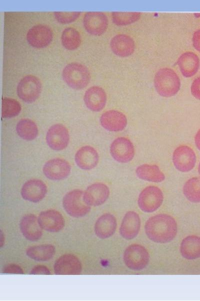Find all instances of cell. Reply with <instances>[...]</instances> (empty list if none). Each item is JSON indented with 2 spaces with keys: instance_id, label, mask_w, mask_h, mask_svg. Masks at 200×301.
Returning <instances> with one entry per match:
<instances>
[{
  "instance_id": "1",
  "label": "cell",
  "mask_w": 200,
  "mask_h": 301,
  "mask_svg": "<svg viewBox=\"0 0 200 301\" xmlns=\"http://www.w3.org/2000/svg\"><path fill=\"white\" fill-rule=\"evenodd\" d=\"M145 233L152 241L166 243L176 236L178 225L175 219L166 214H158L149 218L144 226Z\"/></svg>"
},
{
  "instance_id": "2",
  "label": "cell",
  "mask_w": 200,
  "mask_h": 301,
  "mask_svg": "<svg viewBox=\"0 0 200 301\" xmlns=\"http://www.w3.org/2000/svg\"><path fill=\"white\" fill-rule=\"evenodd\" d=\"M154 85L158 94L164 97L175 95L179 91L180 81L172 69L162 68L158 70L154 77Z\"/></svg>"
},
{
  "instance_id": "3",
  "label": "cell",
  "mask_w": 200,
  "mask_h": 301,
  "mask_svg": "<svg viewBox=\"0 0 200 301\" xmlns=\"http://www.w3.org/2000/svg\"><path fill=\"white\" fill-rule=\"evenodd\" d=\"M62 77L70 87L76 90H80L89 84L90 75L86 66L78 62H72L66 65L64 68Z\"/></svg>"
},
{
  "instance_id": "4",
  "label": "cell",
  "mask_w": 200,
  "mask_h": 301,
  "mask_svg": "<svg viewBox=\"0 0 200 301\" xmlns=\"http://www.w3.org/2000/svg\"><path fill=\"white\" fill-rule=\"evenodd\" d=\"M62 205L66 212L70 216L82 217L90 210V205L86 201L84 192L74 189L68 192L62 199Z\"/></svg>"
},
{
  "instance_id": "5",
  "label": "cell",
  "mask_w": 200,
  "mask_h": 301,
  "mask_svg": "<svg viewBox=\"0 0 200 301\" xmlns=\"http://www.w3.org/2000/svg\"><path fill=\"white\" fill-rule=\"evenodd\" d=\"M126 265L133 270H140L146 267L150 261L147 249L139 244H132L125 249L123 255Z\"/></svg>"
},
{
  "instance_id": "6",
  "label": "cell",
  "mask_w": 200,
  "mask_h": 301,
  "mask_svg": "<svg viewBox=\"0 0 200 301\" xmlns=\"http://www.w3.org/2000/svg\"><path fill=\"white\" fill-rule=\"evenodd\" d=\"M42 90V85L37 77L28 75L23 77L18 83L16 92L23 101L31 103L39 97Z\"/></svg>"
},
{
  "instance_id": "7",
  "label": "cell",
  "mask_w": 200,
  "mask_h": 301,
  "mask_svg": "<svg viewBox=\"0 0 200 301\" xmlns=\"http://www.w3.org/2000/svg\"><path fill=\"white\" fill-rule=\"evenodd\" d=\"M164 201L162 191L157 186H149L140 193L138 204L140 209L144 212L152 213L158 210Z\"/></svg>"
},
{
  "instance_id": "8",
  "label": "cell",
  "mask_w": 200,
  "mask_h": 301,
  "mask_svg": "<svg viewBox=\"0 0 200 301\" xmlns=\"http://www.w3.org/2000/svg\"><path fill=\"white\" fill-rule=\"evenodd\" d=\"M110 152L112 158L120 163H127L134 158L135 150L132 142L126 137H118L112 142Z\"/></svg>"
},
{
  "instance_id": "9",
  "label": "cell",
  "mask_w": 200,
  "mask_h": 301,
  "mask_svg": "<svg viewBox=\"0 0 200 301\" xmlns=\"http://www.w3.org/2000/svg\"><path fill=\"white\" fill-rule=\"evenodd\" d=\"M48 145L52 150L60 151L65 149L70 141L67 128L62 124L56 123L48 129L46 137Z\"/></svg>"
},
{
  "instance_id": "10",
  "label": "cell",
  "mask_w": 200,
  "mask_h": 301,
  "mask_svg": "<svg viewBox=\"0 0 200 301\" xmlns=\"http://www.w3.org/2000/svg\"><path fill=\"white\" fill-rule=\"evenodd\" d=\"M172 162L176 169L181 172H188L194 167L196 156L190 146L181 145L178 146L172 154Z\"/></svg>"
},
{
  "instance_id": "11",
  "label": "cell",
  "mask_w": 200,
  "mask_h": 301,
  "mask_svg": "<svg viewBox=\"0 0 200 301\" xmlns=\"http://www.w3.org/2000/svg\"><path fill=\"white\" fill-rule=\"evenodd\" d=\"M42 172L44 175L50 180H62L66 178L70 174L71 166L64 159L54 158L44 164Z\"/></svg>"
},
{
  "instance_id": "12",
  "label": "cell",
  "mask_w": 200,
  "mask_h": 301,
  "mask_svg": "<svg viewBox=\"0 0 200 301\" xmlns=\"http://www.w3.org/2000/svg\"><path fill=\"white\" fill-rule=\"evenodd\" d=\"M108 24L106 16L100 12H86L83 18V25L90 34L100 36L105 33Z\"/></svg>"
},
{
  "instance_id": "13",
  "label": "cell",
  "mask_w": 200,
  "mask_h": 301,
  "mask_svg": "<svg viewBox=\"0 0 200 301\" xmlns=\"http://www.w3.org/2000/svg\"><path fill=\"white\" fill-rule=\"evenodd\" d=\"M53 33L48 26L38 25L30 29L26 34L28 43L32 47L42 48L48 46L52 41Z\"/></svg>"
},
{
  "instance_id": "14",
  "label": "cell",
  "mask_w": 200,
  "mask_h": 301,
  "mask_svg": "<svg viewBox=\"0 0 200 301\" xmlns=\"http://www.w3.org/2000/svg\"><path fill=\"white\" fill-rule=\"evenodd\" d=\"M47 191V186L42 181L32 179L24 184L20 193L24 199L31 202L37 203L45 197Z\"/></svg>"
},
{
  "instance_id": "15",
  "label": "cell",
  "mask_w": 200,
  "mask_h": 301,
  "mask_svg": "<svg viewBox=\"0 0 200 301\" xmlns=\"http://www.w3.org/2000/svg\"><path fill=\"white\" fill-rule=\"evenodd\" d=\"M54 268L55 274L58 275H78L82 272V265L75 255L66 254L56 261Z\"/></svg>"
},
{
  "instance_id": "16",
  "label": "cell",
  "mask_w": 200,
  "mask_h": 301,
  "mask_svg": "<svg viewBox=\"0 0 200 301\" xmlns=\"http://www.w3.org/2000/svg\"><path fill=\"white\" fill-rule=\"evenodd\" d=\"M100 121L103 128L112 132L123 130L128 124L126 115L116 110H110L104 112L100 116Z\"/></svg>"
},
{
  "instance_id": "17",
  "label": "cell",
  "mask_w": 200,
  "mask_h": 301,
  "mask_svg": "<svg viewBox=\"0 0 200 301\" xmlns=\"http://www.w3.org/2000/svg\"><path fill=\"white\" fill-rule=\"evenodd\" d=\"M38 220L42 229L50 232H58L64 226V218L56 210L42 212L38 216Z\"/></svg>"
},
{
  "instance_id": "18",
  "label": "cell",
  "mask_w": 200,
  "mask_h": 301,
  "mask_svg": "<svg viewBox=\"0 0 200 301\" xmlns=\"http://www.w3.org/2000/svg\"><path fill=\"white\" fill-rule=\"evenodd\" d=\"M107 100L106 93L104 89L98 86L88 88L84 96L85 105L93 112H99L105 107Z\"/></svg>"
},
{
  "instance_id": "19",
  "label": "cell",
  "mask_w": 200,
  "mask_h": 301,
  "mask_svg": "<svg viewBox=\"0 0 200 301\" xmlns=\"http://www.w3.org/2000/svg\"><path fill=\"white\" fill-rule=\"evenodd\" d=\"M76 165L83 170H90L94 168L99 162V155L92 146L85 145L80 148L74 156Z\"/></svg>"
},
{
  "instance_id": "20",
  "label": "cell",
  "mask_w": 200,
  "mask_h": 301,
  "mask_svg": "<svg viewBox=\"0 0 200 301\" xmlns=\"http://www.w3.org/2000/svg\"><path fill=\"white\" fill-rule=\"evenodd\" d=\"M140 219L138 214L134 211L127 212L121 223L120 235L125 239L131 240L138 234L140 228Z\"/></svg>"
},
{
  "instance_id": "21",
  "label": "cell",
  "mask_w": 200,
  "mask_h": 301,
  "mask_svg": "<svg viewBox=\"0 0 200 301\" xmlns=\"http://www.w3.org/2000/svg\"><path fill=\"white\" fill-rule=\"evenodd\" d=\"M110 196L108 186L102 183H95L88 186L84 192L86 201L92 206L103 204Z\"/></svg>"
},
{
  "instance_id": "22",
  "label": "cell",
  "mask_w": 200,
  "mask_h": 301,
  "mask_svg": "<svg viewBox=\"0 0 200 301\" xmlns=\"http://www.w3.org/2000/svg\"><path fill=\"white\" fill-rule=\"evenodd\" d=\"M20 229L24 236L31 241H36L40 239L42 229L38 217L34 214L24 215L20 221Z\"/></svg>"
},
{
  "instance_id": "23",
  "label": "cell",
  "mask_w": 200,
  "mask_h": 301,
  "mask_svg": "<svg viewBox=\"0 0 200 301\" xmlns=\"http://www.w3.org/2000/svg\"><path fill=\"white\" fill-rule=\"evenodd\" d=\"M110 46L112 52L120 57H126L133 54L135 44L132 37L126 34H118L112 38Z\"/></svg>"
},
{
  "instance_id": "24",
  "label": "cell",
  "mask_w": 200,
  "mask_h": 301,
  "mask_svg": "<svg viewBox=\"0 0 200 301\" xmlns=\"http://www.w3.org/2000/svg\"><path fill=\"white\" fill-rule=\"evenodd\" d=\"M117 226L115 217L110 213L101 215L94 224V232L100 239H106L111 237L115 232Z\"/></svg>"
},
{
  "instance_id": "25",
  "label": "cell",
  "mask_w": 200,
  "mask_h": 301,
  "mask_svg": "<svg viewBox=\"0 0 200 301\" xmlns=\"http://www.w3.org/2000/svg\"><path fill=\"white\" fill-rule=\"evenodd\" d=\"M177 64L182 75L188 78L194 76L198 72L200 66V60L195 53L186 52L179 57Z\"/></svg>"
},
{
  "instance_id": "26",
  "label": "cell",
  "mask_w": 200,
  "mask_h": 301,
  "mask_svg": "<svg viewBox=\"0 0 200 301\" xmlns=\"http://www.w3.org/2000/svg\"><path fill=\"white\" fill-rule=\"evenodd\" d=\"M180 252L184 258L188 260L200 257V237L192 235L184 238L180 243Z\"/></svg>"
},
{
  "instance_id": "27",
  "label": "cell",
  "mask_w": 200,
  "mask_h": 301,
  "mask_svg": "<svg viewBox=\"0 0 200 301\" xmlns=\"http://www.w3.org/2000/svg\"><path fill=\"white\" fill-rule=\"evenodd\" d=\"M136 176L140 179L153 183H160L165 179V175L156 165L142 164L136 170Z\"/></svg>"
},
{
  "instance_id": "28",
  "label": "cell",
  "mask_w": 200,
  "mask_h": 301,
  "mask_svg": "<svg viewBox=\"0 0 200 301\" xmlns=\"http://www.w3.org/2000/svg\"><path fill=\"white\" fill-rule=\"evenodd\" d=\"M55 250L54 246L52 244H42L29 247L26 251V254L34 260L45 261L53 257Z\"/></svg>"
},
{
  "instance_id": "29",
  "label": "cell",
  "mask_w": 200,
  "mask_h": 301,
  "mask_svg": "<svg viewBox=\"0 0 200 301\" xmlns=\"http://www.w3.org/2000/svg\"><path fill=\"white\" fill-rule=\"evenodd\" d=\"M16 132L22 139L32 140L38 134V129L36 123L28 118L20 119L16 125Z\"/></svg>"
},
{
  "instance_id": "30",
  "label": "cell",
  "mask_w": 200,
  "mask_h": 301,
  "mask_svg": "<svg viewBox=\"0 0 200 301\" xmlns=\"http://www.w3.org/2000/svg\"><path fill=\"white\" fill-rule=\"evenodd\" d=\"M62 46L68 50H74L78 48L81 43V36L80 33L74 28H66L61 36Z\"/></svg>"
},
{
  "instance_id": "31",
  "label": "cell",
  "mask_w": 200,
  "mask_h": 301,
  "mask_svg": "<svg viewBox=\"0 0 200 301\" xmlns=\"http://www.w3.org/2000/svg\"><path fill=\"white\" fill-rule=\"evenodd\" d=\"M183 193L190 202H200V178L193 177L186 181L183 187Z\"/></svg>"
},
{
  "instance_id": "32",
  "label": "cell",
  "mask_w": 200,
  "mask_h": 301,
  "mask_svg": "<svg viewBox=\"0 0 200 301\" xmlns=\"http://www.w3.org/2000/svg\"><path fill=\"white\" fill-rule=\"evenodd\" d=\"M21 110V105L16 99L8 97L2 98V118H10L18 116Z\"/></svg>"
},
{
  "instance_id": "33",
  "label": "cell",
  "mask_w": 200,
  "mask_h": 301,
  "mask_svg": "<svg viewBox=\"0 0 200 301\" xmlns=\"http://www.w3.org/2000/svg\"><path fill=\"white\" fill-rule=\"evenodd\" d=\"M141 16L140 12H120L112 13V21L117 26H126L138 21Z\"/></svg>"
},
{
  "instance_id": "34",
  "label": "cell",
  "mask_w": 200,
  "mask_h": 301,
  "mask_svg": "<svg viewBox=\"0 0 200 301\" xmlns=\"http://www.w3.org/2000/svg\"><path fill=\"white\" fill-rule=\"evenodd\" d=\"M80 14V12H54V16L58 22L62 24H66L76 20Z\"/></svg>"
},
{
  "instance_id": "35",
  "label": "cell",
  "mask_w": 200,
  "mask_h": 301,
  "mask_svg": "<svg viewBox=\"0 0 200 301\" xmlns=\"http://www.w3.org/2000/svg\"><path fill=\"white\" fill-rule=\"evenodd\" d=\"M2 273L24 274L22 269L19 265L15 264H9L4 266L2 269Z\"/></svg>"
},
{
  "instance_id": "36",
  "label": "cell",
  "mask_w": 200,
  "mask_h": 301,
  "mask_svg": "<svg viewBox=\"0 0 200 301\" xmlns=\"http://www.w3.org/2000/svg\"><path fill=\"white\" fill-rule=\"evenodd\" d=\"M191 93L196 98L200 100V77L196 78L192 83Z\"/></svg>"
},
{
  "instance_id": "37",
  "label": "cell",
  "mask_w": 200,
  "mask_h": 301,
  "mask_svg": "<svg viewBox=\"0 0 200 301\" xmlns=\"http://www.w3.org/2000/svg\"><path fill=\"white\" fill-rule=\"evenodd\" d=\"M31 274H50V269L44 265H39L34 266L30 271Z\"/></svg>"
},
{
  "instance_id": "38",
  "label": "cell",
  "mask_w": 200,
  "mask_h": 301,
  "mask_svg": "<svg viewBox=\"0 0 200 301\" xmlns=\"http://www.w3.org/2000/svg\"><path fill=\"white\" fill-rule=\"evenodd\" d=\"M192 43L194 48L200 53V29L196 30L194 33Z\"/></svg>"
},
{
  "instance_id": "39",
  "label": "cell",
  "mask_w": 200,
  "mask_h": 301,
  "mask_svg": "<svg viewBox=\"0 0 200 301\" xmlns=\"http://www.w3.org/2000/svg\"><path fill=\"white\" fill-rule=\"evenodd\" d=\"M194 142L197 148L200 150V129L194 136Z\"/></svg>"
},
{
  "instance_id": "40",
  "label": "cell",
  "mask_w": 200,
  "mask_h": 301,
  "mask_svg": "<svg viewBox=\"0 0 200 301\" xmlns=\"http://www.w3.org/2000/svg\"><path fill=\"white\" fill-rule=\"evenodd\" d=\"M4 243V234L2 232V231L1 230L0 231V247H2L3 246V244Z\"/></svg>"
},
{
  "instance_id": "41",
  "label": "cell",
  "mask_w": 200,
  "mask_h": 301,
  "mask_svg": "<svg viewBox=\"0 0 200 301\" xmlns=\"http://www.w3.org/2000/svg\"><path fill=\"white\" fill-rule=\"evenodd\" d=\"M198 174H199V175H200V164H199V165H198Z\"/></svg>"
}]
</instances>
